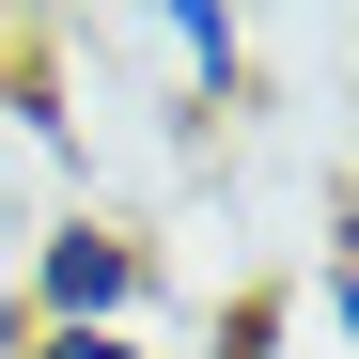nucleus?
Listing matches in <instances>:
<instances>
[{"mask_svg": "<svg viewBox=\"0 0 359 359\" xmlns=\"http://www.w3.org/2000/svg\"><path fill=\"white\" fill-rule=\"evenodd\" d=\"M141 297H156V234L141 219H47L32 234V328H141Z\"/></svg>", "mask_w": 359, "mask_h": 359, "instance_id": "obj_1", "label": "nucleus"}, {"mask_svg": "<svg viewBox=\"0 0 359 359\" xmlns=\"http://www.w3.org/2000/svg\"><path fill=\"white\" fill-rule=\"evenodd\" d=\"M156 47H172V79H188L203 109H234V94H250V16H219V0H172V16H156Z\"/></svg>", "mask_w": 359, "mask_h": 359, "instance_id": "obj_2", "label": "nucleus"}, {"mask_svg": "<svg viewBox=\"0 0 359 359\" xmlns=\"http://www.w3.org/2000/svg\"><path fill=\"white\" fill-rule=\"evenodd\" d=\"M328 313H344V359H359V250L328 266Z\"/></svg>", "mask_w": 359, "mask_h": 359, "instance_id": "obj_3", "label": "nucleus"}, {"mask_svg": "<svg viewBox=\"0 0 359 359\" xmlns=\"http://www.w3.org/2000/svg\"><path fill=\"white\" fill-rule=\"evenodd\" d=\"M0 109H16V32H0Z\"/></svg>", "mask_w": 359, "mask_h": 359, "instance_id": "obj_4", "label": "nucleus"}]
</instances>
